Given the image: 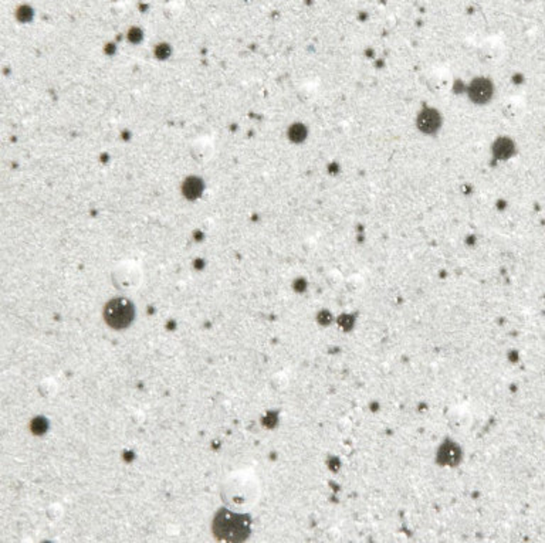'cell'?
Here are the masks:
<instances>
[{
    "mask_svg": "<svg viewBox=\"0 0 545 543\" xmlns=\"http://www.w3.org/2000/svg\"><path fill=\"white\" fill-rule=\"evenodd\" d=\"M213 532L217 539L226 542L244 541L250 534L249 517L239 514V511L222 510L216 514L213 521Z\"/></svg>",
    "mask_w": 545,
    "mask_h": 543,
    "instance_id": "cell-1",
    "label": "cell"
},
{
    "mask_svg": "<svg viewBox=\"0 0 545 543\" xmlns=\"http://www.w3.org/2000/svg\"><path fill=\"white\" fill-rule=\"evenodd\" d=\"M104 317L107 324L114 330H125L128 328L135 317L134 305L127 298H117L107 304Z\"/></svg>",
    "mask_w": 545,
    "mask_h": 543,
    "instance_id": "cell-2",
    "label": "cell"
},
{
    "mask_svg": "<svg viewBox=\"0 0 545 543\" xmlns=\"http://www.w3.org/2000/svg\"><path fill=\"white\" fill-rule=\"evenodd\" d=\"M113 281L120 290H134L141 283V271L133 264H123L114 271Z\"/></svg>",
    "mask_w": 545,
    "mask_h": 543,
    "instance_id": "cell-3",
    "label": "cell"
},
{
    "mask_svg": "<svg viewBox=\"0 0 545 543\" xmlns=\"http://www.w3.org/2000/svg\"><path fill=\"white\" fill-rule=\"evenodd\" d=\"M202 190H203V183L197 178H189L187 181L183 183V193L189 199H194V197L200 196Z\"/></svg>",
    "mask_w": 545,
    "mask_h": 543,
    "instance_id": "cell-4",
    "label": "cell"
},
{
    "mask_svg": "<svg viewBox=\"0 0 545 543\" xmlns=\"http://www.w3.org/2000/svg\"><path fill=\"white\" fill-rule=\"evenodd\" d=\"M170 54H171V48L168 46H158L157 48L158 58H167Z\"/></svg>",
    "mask_w": 545,
    "mask_h": 543,
    "instance_id": "cell-5",
    "label": "cell"
},
{
    "mask_svg": "<svg viewBox=\"0 0 545 543\" xmlns=\"http://www.w3.org/2000/svg\"><path fill=\"white\" fill-rule=\"evenodd\" d=\"M46 427H47V424H46V421H43V423H40L38 420H34V423H33V430H34L36 433H43V431L46 430Z\"/></svg>",
    "mask_w": 545,
    "mask_h": 543,
    "instance_id": "cell-6",
    "label": "cell"
}]
</instances>
